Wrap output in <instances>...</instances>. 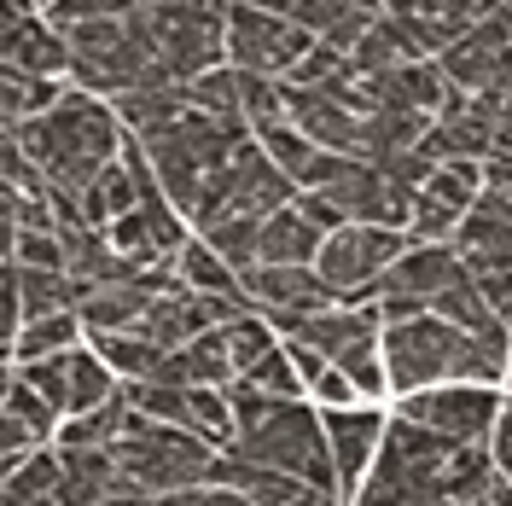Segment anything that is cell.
I'll return each instance as SVG.
<instances>
[{"mask_svg": "<svg viewBox=\"0 0 512 506\" xmlns=\"http://www.w3.org/2000/svg\"><path fill=\"white\" fill-rule=\"evenodd\" d=\"M309 47H315V35L297 30L286 12H274L268 0H233L227 6V64L233 70L291 82V70L309 59Z\"/></svg>", "mask_w": 512, "mask_h": 506, "instance_id": "obj_8", "label": "cell"}, {"mask_svg": "<svg viewBox=\"0 0 512 506\" xmlns=\"http://www.w3.org/2000/svg\"><path fill=\"white\" fill-rule=\"evenodd\" d=\"M222 332H227V349H233V373H251L268 349H280V344H274V320L262 315V309H251V315H233Z\"/></svg>", "mask_w": 512, "mask_h": 506, "instance_id": "obj_37", "label": "cell"}, {"mask_svg": "<svg viewBox=\"0 0 512 506\" xmlns=\"http://www.w3.org/2000/svg\"><path fill=\"white\" fill-rule=\"evenodd\" d=\"M320 245H326V227L309 222L297 198L262 216V262H315Z\"/></svg>", "mask_w": 512, "mask_h": 506, "instance_id": "obj_29", "label": "cell"}, {"mask_svg": "<svg viewBox=\"0 0 512 506\" xmlns=\"http://www.w3.org/2000/svg\"><path fill=\"white\" fill-rule=\"evenodd\" d=\"M175 274H181L187 291H198V297H239V291H245L239 268H233L222 251H210L204 239H187V251H181V262H175Z\"/></svg>", "mask_w": 512, "mask_h": 506, "instance_id": "obj_33", "label": "cell"}, {"mask_svg": "<svg viewBox=\"0 0 512 506\" xmlns=\"http://www.w3.org/2000/svg\"><path fill=\"white\" fill-rule=\"evenodd\" d=\"M6 262H24V268H64L59 227H6Z\"/></svg>", "mask_w": 512, "mask_h": 506, "instance_id": "obj_38", "label": "cell"}, {"mask_svg": "<svg viewBox=\"0 0 512 506\" xmlns=\"http://www.w3.org/2000/svg\"><path fill=\"white\" fill-rule=\"evenodd\" d=\"M297 198V181H291L280 163L268 158V146L262 140H239V152L222 163V175H216V187L204 198V210H198V222L204 216H216V210H245V216H274L280 204ZM192 222V227H198Z\"/></svg>", "mask_w": 512, "mask_h": 506, "instance_id": "obj_9", "label": "cell"}, {"mask_svg": "<svg viewBox=\"0 0 512 506\" xmlns=\"http://www.w3.org/2000/svg\"><path fill=\"white\" fill-rule=\"evenodd\" d=\"M460 274H466V262H460V251H454L448 239H437V245H408V251L390 262V274L379 280L373 303H379L384 320H414V315H425Z\"/></svg>", "mask_w": 512, "mask_h": 506, "instance_id": "obj_10", "label": "cell"}, {"mask_svg": "<svg viewBox=\"0 0 512 506\" xmlns=\"http://www.w3.org/2000/svg\"><path fill=\"white\" fill-rule=\"evenodd\" d=\"M140 274H146V268H140ZM152 297H158V291L146 280H105L82 297L76 315H82L88 332H123V326H140V315L152 309Z\"/></svg>", "mask_w": 512, "mask_h": 506, "instance_id": "obj_27", "label": "cell"}, {"mask_svg": "<svg viewBox=\"0 0 512 506\" xmlns=\"http://www.w3.org/2000/svg\"><path fill=\"white\" fill-rule=\"evenodd\" d=\"M483 506H512V477H495V489L483 495Z\"/></svg>", "mask_w": 512, "mask_h": 506, "instance_id": "obj_47", "label": "cell"}, {"mask_svg": "<svg viewBox=\"0 0 512 506\" xmlns=\"http://www.w3.org/2000/svg\"><path fill=\"white\" fill-rule=\"evenodd\" d=\"M414 239L402 233V227H367V222H344L338 233H326V245H320L315 268L320 280L338 291V303H355V309H367L373 303V291L379 280L390 274V262L408 251Z\"/></svg>", "mask_w": 512, "mask_h": 506, "instance_id": "obj_7", "label": "cell"}, {"mask_svg": "<svg viewBox=\"0 0 512 506\" xmlns=\"http://www.w3.org/2000/svg\"><path fill=\"white\" fill-rule=\"evenodd\" d=\"M507 6H512V0H507Z\"/></svg>", "mask_w": 512, "mask_h": 506, "instance_id": "obj_52", "label": "cell"}, {"mask_svg": "<svg viewBox=\"0 0 512 506\" xmlns=\"http://www.w3.org/2000/svg\"><path fill=\"white\" fill-rule=\"evenodd\" d=\"M210 326H216L210 297H198V291H187V285L152 297V309L140 315V332H146L158 349H181V344H192L198 332H210Z\"/></svg>", "mask_w": 512, "mask_h": 506, "instance_id": "obj_25", "label": "cell"}, {"mask_svg": "<svg viewBox=\"0 0 512 506\" xmlns=\"http://www.w3.org/2000/svg\"><path fill=\"white\" fill-rule=\"evenodd\" d=\"M64 35H70V82L76 88L111 94V99L134 94V88H163L140 12H128V18H94V24H76V30H64Z\"/></svg>", "mask_w": 512, "mask_h": 506, "instance_id": "obj_5", "label": "cell"}, {"mask_svg": "<svg viewBox=\"0 0 512 506\" xmlns=\"http://www.w3.org/2000/svg\"><path fill=\"white\" fill-rule=\"evenodd\" d=\"M437 64H443V76L460 94H489L495 82H507L512 76V6L507 0L489 18H478L460 41H448L437 53Z\"/></svg>", "mask_w": 512, "mask_h": 506, "instance_id": "obj_12", "label": "cell"}, {"mask_svg": "<svg viewBox=\"0 0 512 506\" xmlns=\"http://www.w3.org/2000/svg\"><path fill=\"white\" fill-rule=\"evenodd\" d=\"M501 390L495 384H431L414 396H396V413H408L425 431H443L460 443H489L495 419H501Z\"/></svg>", "mask_w": 512, "mask_h": 506, "instance_id": "obj_11", "label": "cell"}, {"mask_svg": "<svg viewBox=\"0 0 512 506\" xmlns=\"http://www.w3.org/2000/svg\"><path fill=\"white\" fill-rule=\"evenodd\" d=\"M489 454H495V466H501V477H512V402L501 408V419H495V431H489Z\"/></svg>", "mask_w": 512, "mask_h": 506, "instance_id": "obj_45", "label": "cell"}, {"mask_svg": "<svg viewBox=\"0 0 512 506\" xmlns=\"http://www.w3.org/2000/svg\"><path fill=\"white\" fill-rule=\"evenodd\" d=\"M483 99H489V105H495V117H501V140H495V152H512V76H507V82H495Z\"/></svg>", "mask_w": 512, "mask_h": 506, "instance_id": "obj_44", "label": "cell"}, {"mask_svg": "<svg viewBox=\"0 0 512 506\" xmlns=\"http://www.w3.org/2000/svg\"><path fill=\"white\" fill-rule=\"evenodd\" d=\"M216 460H222V448H210L198 431L169 425V419H152V413H140V408L128 419V431L117 437L123 489L175 495V489H192V483H210L216 477Z\"/></svg>", "mask_w": 512, "mask_h": 506, "instance_id": "obj_4", "label": "cell"}, {"mask_svg": "<svg viewBox=\"0 0 512 506\" xmlns=\"http://www.w3.org/2000/svg\"><path fill=\"white\" fill-rule=\"evenodd\" d=\"M140 6H175V0H140Z\"/></svg>", "mask_w": 512, "mask_h": 506, "instance_id": "obj_49", "label": "cell"}, {"mask_svg": "<svg viewBox=\"0 0 512 506\" xmlns=\"http://www.w3.org/2000/svg\"><path fill=\"white\" fill-rule=\"evenodd\" d=\"M6 134H18L24 140V152L35 158V169L47 175V187L53 192H76L94 181L105 163H117L123 152V117H117V105H105L99 94L88 88H64V99L47 111V117H35V123H18L6 128Z\"/></svg>", "mask_w": 512, "mask_h": 506, "instance_id": "obj_3", "label": "cell"}, {"mask_svg": "<svg viewBox=\"0 0 512 506\" xmlns=\"http://www.w3.org/2000/svg\"><path fill=\"white\" fill-rule=\"evenodd\" d=\"M158 379L169 384H233L239 373H233V349H227V332L222 326H210V332H198L192 344L181 349H169L163 355V367H158Z\"/></svg>", "mask_w": 512, "mask_h": 506, "instance_id": "obj_26", "label": "cell"}, {"mask_svg": "<svg viewBox=\"0 0 512 506\" xmlns=\"http://www.w3.org/2000/svg\"><path fill=\"white\" fill-rule=\"evenodd\" d=\"M134 204H140V181H134V169L123 163V152H117V163H105L94 181L82 187V222L111 227L117 216H128Z\"/></svg>", "mask_w": 512, "mask_h": 506, "instance_id": "obj_32", "label": "cell"}, {"mask_svg": "<svg viewBox=\"0 0 512 506\" xmlns=\"http://www.w3.org/2000/svg\"><path fill=\"white\" fill-rule=\"evenodd\" d=\"M239 379L262 384V390H274V396H309V384H303V373H297L291 349H268V355L256 361L251 373H239Z\"/></svg>", "mask_w": 512, "mask_h": 506, "instance_id": "obj_41", "label": "cell"}, {"mask_svg": "<svg viewBox=\"0 0 512 506\" xmlns=\"http://www.w3.org/2000/svg\"><path fill=\"white\" fill-rule=\"evenodd\" d=\"M0 59H6V70H18V76H70V35L47 12L6 18Z\"/></svg>", "mask_w": 512, "mask_h": 506, "instance_id": "obj_23", "label": "cell"}, {"mask_svg": "<svg viewBox=\"0 0 512 506\" xmlns=\"http://www.w3.org/2000/svg\"><path fill=\"white\" fill-rule=\"evenodd\" d=\"M478 204L512 222V152H489V158H483V192H478Z\"/></svg>", "mask_w": 512, "mask_h": 506, "instance_id": "obj_42", "label": "cell"}, {"mask_svg": "<svg viewBox=\"0 0 512 506\" xmlns=\"http://www.w3.org/2000/svg\"><path fill=\"white\" fill-rule=\"evenodd\" d=\"M6 506H64V454L59 443L35 448L30 460H18L6 472V489H0Z\"/></svg>", "mask_w": 512, "mask_h": 506, "instance_id": "obj_28", "label": "cell"}, {"mask_svg": "<svg viewBox=\"0 0 512 506\" xmlns=\"http://www.w3.org/2000/svg\"><path fill=\"white\" fill-rule=\"evenodd\" d=\"M460 262H466V274H512V222L507 216H495V210H483L472 204V216L454 227V239H448Z\"/></svg>", "mask_w": 512, "mask_h": 506, "instance_id": "obj_24", "label": "cell"}, {"mask_svg": "<svg viewBox=\"0 0 512 506\" xmlns=\"http://www.w3.org/2000/svg\"><path fill=\"white\" fill-rule=\"evenodd\" d=\"M326 198L350 222H367V227H402L408 233V216H414V192L402 187V181H390L379 163H367V158H355L350 175L326 192Z\"/></svg>", "mask_w": 512, "mask_h": 506, "instance_id": "obj_19", "label": "cell"}, {"mask_svg": "<svg viewBox=\"0 0 512 506\" xmlns=\"http://www.w3.org/2000/svg\"><path fill=\"white\" fill-rule=\"evenodd\" d=\"M239 280H245L251 303H256L268 320L320 315V309H332V303H338V291L320 280L315 262H256V268H245Z\"/></svg>", "mask_w": 512, "mask_h": 506, "instance_id": "obj_15", "label": "cell"}, {"mask_svg": "<svg viewBox=\"0 0 512 506\" xmlns=\"http://www.w3.org/2000/svg\"><path fill=\"white\" fill-rule=\"evenodd\" d=\"M187 94H192V105H198V111H216V117H239V123H245V70L216 64V70L192 76Z\"/></svg>", "mask_w": 512, "mask_h": 506, "instance_id": "obj_36", "label": "cell"}, {"mask_svg": "<svg viewBox=\"0 0 512 506\" xmlns=\"http://www.w3.org/2000/svg\"><path fill=\"white\" fill-rule=\"evenodd\" d=\"M59 99H64L59 76H18V70H6V88H0V117H6V128L35 123V117H47Z\"/></svg>", "mask_w": 512, "mask_h": 506, "instance_id": "obj_34", "label": "cell"}, {"mask_svg": "<svg viewBox=\"0 0 512 506\" xmlns=\"http://www.w3.org/2000/svg\"><path fill=\"white\" fill-rule=\"evenodd\" d=\"M291 88V123L303 128L315 146L326 152H355L361 158V123H367V111H355L344 94H332V88Z\"/></svg>", "mask_w": 512, "mask_h": 506, "instance_id": "obj_22", "label": "cell"}, {"mask_svg": "<svg viewBox=\"0 0 512 506\" xmlns=\"http://www.w3.org/2000/svg\"><path fill=\"white\" fill-rule=\"evenodd\" d=\"M99 506H163V495H152V489H117V495H105Z\"/></svg>", "mask_w": 512, "mask_h": 506, "instance_id": "obj_46", "label": "cell"}, {"mask_svg": "<svg viewBox=\"0 0 512 506\" xmlns=\"http://www.w3.org/2000/svg\"><path fill=\"white\" fill-rule=\"evenodd\" d=\"M495 6L501 0H384V18L408 35V47L419 59H437L448 41H460Z\"/></svg>", "mask_w": 512, "mask_h": 506, "instance_id": "obj_18", "label": "cell"}, {"mask_svg": "<svg viewBox=\"0 0 512 506\" xmlns=\"http://www.w3.org/2000/svg\"><path fill=\"white\" fill-rule=\"evenodd\" d=\"M216 483H233L251 506H344V495L315 489L309 477L280 472V466H256V460H239V454L216 460Z\"/></svg>", "mask_w": 512, "mask_h": 506, "instance_id": "obj_21", "label": "cell"}, {"mask_svg": "<svg viewBox=\"0 0 512 506\" xmlns=\"http://www.w3.org/2000/svg\"><path fill=\"white\" fill-rule=\"evenodd\" d=\"M320 419H326V443H332V466H338V495L355 501L373 460H379L390 413H379L373 402H355V408H326Z\"/></svg>", "mask_w": 512, "mask_h": 506, "instance_id": "obj_17", "label": "cell"}, {"mask_svg": "<svg viewBox=\"0 0 512 506\" xmlns=\"http://www.w3.org/2000/svg\"><path fill=\"white\" fill-rule=\"evenodd\" d=\"M309 396H315L320 408H355V402H367V396L355 390V379L344 373V367H326V373L309 384Z\"/></svg>", "mask_w": 512, "mask_h": 506, "instance_id": "obj_43", "label": "cell"}, {"mask_svg": "<svg viewBox=\"0 0 512 506\" xmlns=\"http://www.w3.org/2000/svg\"><path fill=\"white\" fill-rule=\"evenodd\" d=\"M507 384H512V373H507Z\"/></svg>", "mask_w": 512, "mask_h": 506, "instance_id": "obj_50", "label": "cell"}, {"mask_svg": "<svg viewBox=\"0 0 512 506\" xmlns=\"http://www.w3.org/2000/svg\"><path fill=\"white\" fill-rule=\"evenodd\" d=\"M344 6H355V12H367V18H379V12H384V0H344Z\"/></svg>", "mask_w": 512, "mask_h": 506, "instance_id": "obj_48", "label": "cell"}, {"mask_svg": "<svg viewBox=\"0 0 512 506\" xmlns=\"http://www.w3.org/2000/svg\"><path fill=\"white\" fill-rule=\"evenodd\" d=\"M41 12L59 30H76V24H94V18H128V12H140V0H47Z\"/></svg>", "mask_w": 512, "mask_h": 506, "instance_id": "obj_40", "label": "cell"}, {"mask_svg": "<svg viewBox=\"0 0 512 506\" xmlns=\"http://www.w3.org/2000/svg\"><path fill=\"white\" fill-rule=\"evenodd\" d=\"M192 233H198L210 251H222L239 274L262 262V216H245V210H216V216H204Z\"/></svg>", "mask_w": 512, "mask_h": 506, "instance_id": "obj_30", "label": "cell"}, {"mask_svg": "<svg viewBox=\"0 0 512 506\" xmlns=\"http://www.w3.org/2000/svg\"><path fill=\"white\" fill-rule=\"evenodd\" d=\"M256 140H262V146H268V158L280 163V169H286L291 181H297V175H303V169H309V163H315V140H309V134H303V128L297 123H274V128H256Z\"/></svg>", "mask_w": 512, "mask_h": 506, "instance_id": "obj_39", "label": "cell"}, {"mask_svg": "<svg viewBox=\"0 0 512 506\" xmlns=\"http://www.w3.org/2000/svg\"><path fill=\"white\" fill-rule=\"evenodd\" d=\"M227 6L233 0H175V6H140L146 41L163 82H192L227 64Z\"/></svg>", "mask_w": 512, "mask_h": 506, "instance_id": "obj_6", "label": "cell"}, {"mask_svg": "<svg viewBox=\"0 0 512 506\" xmlns=\"http://www.w3.org/2000/svg\"><path fill=\"white\" fill-rule=\"evenodd\" d=\"M495 140H501L495 105L483 94H460V88L443 99V111L431 117V134H425V146L437 152V163H483L495 152Z\"/></svg>", "mask_w": 512, "mask_h": 506, "instance_id": "obj_16", "label": "cell"}, {"mask_svg": "<svg viewBox=\"0 0 512 506\" xmlns=\"http://www.w3.org/2000/svg\"><path fill=\"white\" fill-rule=\"evenodd\" d=\"M478 192H483V163H437V169H431V181L414 192L408 239H414V245L454 239V227L472 216Z\"/></svg>", "mask_w": 512, "mask_h": 506, "instance_id": "obj_13", "label": "cell"}, {"mask_svg": "<svg viewBox=\"0 0 512 506\" xmlns=\"http://www.w3.org/2000/svg\"><path fill=\"white\" fill-rule=\"evenodd\" d=\"M495 477L501 466L489 443H460V437L414 425L408 413H390L379 460L355 506H483Z\"/></svg>", "mask_w": 512, "mask_h": 506, "instance_id": "obj_1", "label": "cell"}, {"mask_svg": "<svg viewBox=\"0 0 512 506\" xmlns=\"http://www.w3.org/2000/svg\"><path fill=\"white\" fill-rule=\"evenodd\" d=\"M384 373L396 396L431 384H501L512 373V338H483L425 309L414 320H384Z\"/></svg>", "mask_w": 512, "mask_h": 506, "instance_id": "obj_2", "label": "cell"}, {"mask_svg": "<svg viewBox=\"0 0 512 506\" xmlns=\"http://www.w3.org/2000/svg\"><path fill=\"white\" fill-rule=\"evenodd\" d=\"M82 315L76 309H64V315H41L30 320L18 338H12V361H47V355H64V349L82 344Z\"/></svg>", "mask_w": 512, "mask_h": 506, "instance_id": "obj_35", "label": "cell"}, {"mask_svg": "<svg viewBox=\"0 0 512 506\" xmlns=\"http://www.w3.org/2000/svg\"><path fill=\"white\" fill-rule=\"evenodd\" d=\"M59 425L64 413L35 390L18 367L6 373V413H0V448H6V472L18 466V460H30L35 448H53L59 443Z\"/></svg>", "mask_w": 512, "mask_h": 506, "instance_id": "obj_20", "label": "cell"}, {"mask_svg": "<svg viewBox=\"0 0 512 506\" xmlns=\"http://www.w3.org/2000/svg\"><path fill=\"white\" fill-rule=\"evenodd\" d=\"M41 6H47V0H41Z\"/></svg>", "mask_w": 512, "mask_h": 506, "instance_id": "obj_51", "label": "cell"}, {"mask_svg": "<svg viewBox=\"0 0 512 506\" xmlns=\"http://www.w3.org/2000/svg\"><path fill=\"white\" fill-rule=\"evenodd\" d=\"M181 222H187V216H181L163 192H152V198H140L128 216H117L105 233H111L117 256H128L134 268H175L181 251H187V227Z\"/></svg>", "mask_w": 512, "mask_h": 506, "instance_id": "obj_14", "label": "cell"}, {"mask_svg": "<svg viewBox=\"0 0 512 506\" xmlns=\"http://www.w3.org/2000/svg\"><path fill=\"white\" fill-rule=\"evenodd\" d=\"M88 344L105 355V367L117 373L123 384H134V379H158V367H163V355L169 349H158L140 326H123V332H88Z\"/></svg>", "mask_w": 512, "mask_h": 506, "instance_id": "obj_31", "label": "cell"}]
</instances>
